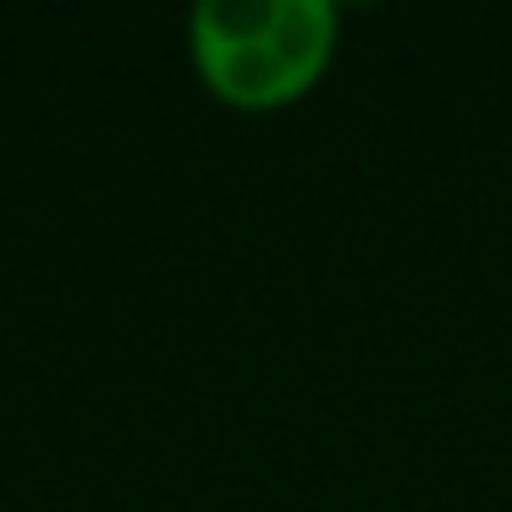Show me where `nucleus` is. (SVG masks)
Here are the masks:
<instances>
[{
  "label": "nucleus",
  "mask_w": 512,
  "mask_h": 512,
  "mask_svg": "<svg viewBox=\"0 0 512 512\" xmlns=\"http://www.w3.org/2000/svg\"><path fill=\"white\" fill-rule=\"evenodd\" d=\"M188 50L215 100L270 111L325 72L336 50L331 0H199L188 12Z\"/></svg>",
  "instance_id": "obj_1"
}]
</instances>
